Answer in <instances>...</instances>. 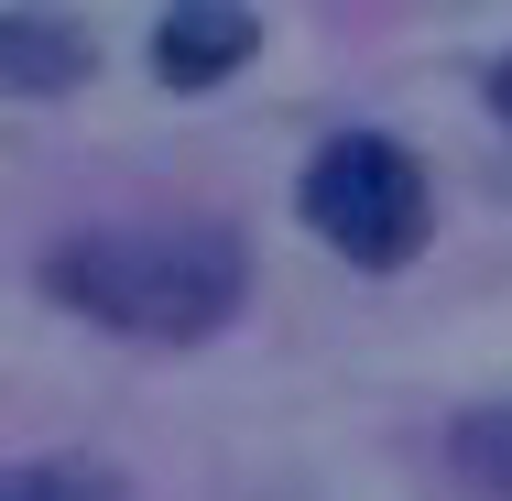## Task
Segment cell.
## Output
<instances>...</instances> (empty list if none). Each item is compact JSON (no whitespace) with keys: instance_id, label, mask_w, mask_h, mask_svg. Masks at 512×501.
Returning a JSON list of instances; mask_svg holds the SVG:
<instances>
[{"instance_id":"3","label":"cell","mask_w":512,"mask_h":501,"mask_svg":"<svg viewBox=\"0 0 512 501\" xmlns=\"http://www.w3.org/2000/svg\"><path fill=\"white\" fill-rule=\"evenodd\" d=\"M251 44H262L251 11H164V22H153V66H164V88H218Z\"/></svg>"},{"instance_id":"2","label":"cell","mask_w":512,"mask_h":501,"mask_svg":"<svg viewBox=\"0 0 512 501\" xmlns=\"http://www.w3.org/2000/svg\"><path fill=\"white\" fill-rule=\"evenodd\" d=\"M306 229L327 240V251L393 273V262L414 251V229H425V175H414V153L382 142V131L327 142V153L306 164Z\"/></svg>"},{"instance_id":"6","label":"cell","mask_w":512,"mask_h":501,"mask_svg":"<svg viewBox=\"0 0 512 501\" xmlns=\"http://www.w3.org/2000/svg\"><path fill=\"white\" fill-rule=\"evenodd\" d=\"M0 501H120V491H109V469H88V458H33V469L0 480Z\"/></svg>"},{"instance_id":"7","label":"cell","mask_w":512,"mask_h":501,"mask_svg":"<svg viewBox=\"0 0 512 501\" xmlns=\"http://www.w3.org/2000/svg\"><path fill=\"white\" fill-rule=\"evenodd\" d=\"M491 109H502V120H512V55H502V66H491Z\"/></svg>"},{"instance_id":"5","label":"cell","mask_w":512,"mask_h":501,"mask_svg":"<svg viewBox=\"0 0 512 501\" xmlns=\"http://www.w3.org/2000/svg\"><path fill=\"white\" fill-rule=\"evenodd\" d=\"M447 458H458V480H469V491L512 501V403H480V414L447 436Z\"/></svg>"},{"instance_id":"1","label":"cell","mask_w":512,"mask_h":501,"mask_svg":"<svg viewBox=\"0 0 512 501\" xmlns=\"http://www.w3.org/2000/svg\"><path fill=\"white\" fill-rule=\"evenodd\" d=\"M44 284L66 305H88L99 327L197 338V327H218L240 305V240L218 218H186V229H88V240L44 251Z\"/></svg>"},{"instance_id":"4","label":"cell","mask_w":512,"mask_h":501,"mask_svg":"<svg viewBox=\"0 0 512 501\" xmlns=\"http://www.w3.org/2000/svg\"><path fill=\"white\" fill-rule=\"evenodd\" d=\"M88 66V44L44 11H0V88H66Z\"/></svg>"}]
</instances>
